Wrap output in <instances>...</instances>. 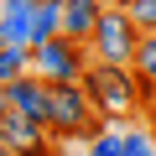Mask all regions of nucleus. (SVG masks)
Wrapping results in <instances>:
<instances>
[{"label": "nucleus", "mask_w": 156, "mask_h": 156, "mask_svg": "<svg viewBox=\"0 0 156 156\" xmlns=\"http://www.w3.org/2000/svg\"><path fill=\"white\" fill-rule=\"evenodd\" d=\"M83 94L94 99V115L109 125H130L140 115V89H135V68L130 62H89L83 68Z\"/></svg>", "instance_id": "f257e3e1"}, {"label": "nucleus", "mask_w": 156, "mask_h": 156, "mask_svg": "<svg viewBox=\"0 0 156 156\" xmlns=\"http://www.w3.org/2000/svg\"><path fill=\"white\" fill-rule=\"evenodd\" d=\"M89 42H73V37H52L42 47H31V73L42 83H78L89 68Z\"/></svg>", "instance_id": "f03ea898"}, {"label": "nucleus", "mask_w": 156, "mask_h": 156, "mask_svg": "<svg viewBox=\"0 0 156 156\" xmlns=\"http://www.w3.org/2000/svg\"><path fill=\"white\" fill-rule=\"evenodd\" d=\"M135 42H140V31H135L130 11L125 5H104L99 26L89 37V57H99V62H130L135 57Z\"/></svg>", "instance_id": "7ed1b4c3"}, {"label": "nucleus", "mask_w": 156, "mask_h": 156, "mask_svg": "<svg viewBox=\"0 0 156 156\" xmlns=\"http://www.w3.org/2000/svg\"><path fill=\"white\" fill-rule=\"evenodd\" d=\"M0 140L16 156H62V146L52 140V130H42L37 120H26L16 109H0Z\"/></svg>", "instance_id": "20e7f679"}, {"label": "nucleus", "mask_w": 156, "mask_h": 156, "mask_svg": "<svg viewBox=\"0 0 156 156\" xmlns=\"http://www.w3.org/2000/svg\"><path fill=\"white\" fill-rule=\"evenodd\" d=\"M5 109H16V115L37 120V125L47 130V120H52V104H47V83H42L37 73H21V78H11V83H5Z\"/></svg>", "instance_id": "39448f33"}, {"label": "nucleus", "mask_w": 156, "mask_h": 156, "mask_svg": "<svg viewBox=\"0 0 156 156\" xmlns=\"http://www.w3.org/2000/svg\"><path fill=\"white\" fill-rule=\"evenodd\" d=\"M99 16H104V0H62V37L89 42L94 26H99Z\"/></svg>", "instance_id": "423d86ee"}, {"label": "nucleus", "mask_w": 156, "mask_h": 156, "mask_svg": "<svg viewBox=\"0 0 156 156\" xmlns=\"http://www.w3.org/2000/svg\"><path fill=\"white\" fill-rule=\"evenodd\" d=\"M21 73H31V47L5 42V47H0V89H5L11 78H21Z\"/></svg>", "instance_id": "0eeeda50"}, {"label": "nucleus", "mask_w": 156, "mask_h": 156, "mask_svg": "<svg viewBox=\"0 0 156 156\" xmlns=\"http://www.w3.org/2000/svg\"><path fill=\"white\" fill-rule=\"evenodd\" d=\"M120 156H156V135L146 125H125L120 130Z\"/></svg>", "instance_id": "6e6552de"}, {"label": "nucleus", "mask_w": 156, "mask_h": 156, "mask_svg": "<svg viewBox=\"0 0 156 156\" xmlns=\"http://www.w3.org/2000/svg\"><path fill=\"white\" fill-rule=\"evenodd\" d=\"M130 68H135V78H156V31H140Z\"/></svg>", "instance_id": "1a4fd4ad"}, {"label": "nucleus", "mask_w": 156, "mask_h": 156, "mask_svg": "<svg viewBox=\"0 0 156 156\" xmlns=\"http://www.w3.org/2000/svg\"><path fill=\"white\" fill-rule=\"evenodd\" d=\"M120 130H125V125H109V130H99V135L89 140V156H120Z\"/></svg>", "instance_id": "9d476101"}, {"label": "nucleus", "mask_w": 156, "mask_h": 156, "mask_svg": "<svg viewBox=\"0 0 156 156\" xmlns=\"http://www.w3.org/2000/svg\"><path fill=\"white\" fill-rule=\"evenodd\" d=\"M130 21H135V31H156V0H130Z\"/></svg>", "instance_id": "9b49d317"}, {"label": "nucleus", "mask_w": 156, "mask_h": 156, "mask_svg": "<svg viewBox=\"0 0 156 156\" xmlns=\"http://www.w3.org/2000/svg\"><path fill=\"white\" fill-rule=\"evenodd\" d=\"M146 130H151V135H156V109H151V115H146Z\"/></svg>", "instance_id": "f8f14e48"}, {"label": "nucleus", "mask_w": 156, "mask_h": 156, "mask_svg": "<svg viewBox=\"0 0 156 156\" xmlns=\"http://www.w3.org/2000/svg\"><path fill=\"white\" fill-rule=\"evenodd\" d=\"M0 156H16V151H11V146H5V140H0Z\"/></svg>", "instance_id": "ddd939ff"}, {"label": "nucleus", "mask_w": 156, "mask_h": 156, "mask_svg": "<svg viewBox=\"0 0 156 156\" xmlns=\"http://www.w3.org/2000/svg\"><path fill=\"white\" fill-rule=\"evenodd\" d=\"M104 5H130V0H104Z\"/></svg>", "instance_id": "4468645a"}]
</instances>
